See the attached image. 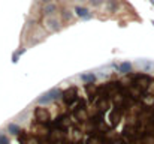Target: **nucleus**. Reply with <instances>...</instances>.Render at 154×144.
<instances>
[{"label": "nucleus", "mask_w": 154, "mask_h": 144, "mask_svg": "<svg viewBox=\"0 0 154 144\" xmlns=\"http://www.w3.org/2000/svg\"><path fill=\"white\" fill-rule=\"evenodd\" d=\"M60 95H61V92H60L58 89H52V90H50V92L44 93L38 101H39V104H50V102H52V101L58 99Z\"/></svg>", "instance_id": "obj_1"}, {"label": "nucleus", "mask_w": 154, "mask_h": 144, "mask_svg": "<svg viewBox=\"0 0 154 144\" xmlns=\"http://www.w3.org/2000/svg\"><path fill=\"white\" fill-rule=\"evenodd\" d=\"M35 116H36V120L41 123H47L50 120V111L47 108H36Z\"/></svg>", "instance_id": "obj_2"}, {"label": "nucleus", "mask_w": 154, "mask_h": 144, "mask_svg": "<svg viewBox=\"0 0 154 144\" xmlns=\"http://www.w3.org/2000/svg\"><path fill=\"white\" fill-rule=\"evenodd\" d=\"M44 24H45V27H47L50 32H55V30H58V29H60L58 21H57L54 17H47V18L44 20Z\"/></svg>", "instance_id": "obj_3"}, {"label": "nucleus", "mask_w": 154, "mask_h": 144, "mask_svg": "<svg viewBox=\"0 0 154 144\" xmlns=\"http://www.w3.org/2000/svg\"><path fill=\"white\" fill-rule=\"evenodd\" d=\"M138 66H139L141 71H144V72H150V71H153L154 63L151 62V60H139V62H138Z\"/></svg>", "instance_id": "obj_4"}, {"label": "nucleus", "mask_w": 154, "mask_h": 144, "mask_svg": "<svg viewBox=\"0 0 154 144\" xmlns=\"http://www.w3.org/2000/svg\"><path fill=\"white\" fill-rule=\"evenodd\" d=\"M75 98H76V89H70V90H66L64 92V101L67 104H72Z\"/></svg>", "instance_id": "obj_5"}, {"label": "nucleus", "mask_w": 154, "mask_h": 144, "mask_svg": "<svg viewBox=\"0 0 154 144\" xmlns=\"http://www.w3.org/2000/svg\"><path fill=\"white\" fill-rule=\"evenodd\" d=\"M75 12H76V15L78 17H81V18H90V14H88V11L85 9V8H75Z\"/></svg>", "instance_id": "obj_6"}, {"label": "nucleus", "mask_w": 154, "mask_h": 144, "mask_svg": "<svg viewBox=\"0 0 154 144\" xmlns=\"http://www.w3.org/2000/svg\"><path fill=\"white\" fill-rule=\"evenodd\" d=\"M20 141H21L23 144H39L36 138H33V137H29V135H24L23 138H20Z\"/></svg>", "instance_id": "obj_7"}, {"label": "nucleus", "mask_w": 154, "mask_h": 144, "mask_svg": "<svg viewBox=\"0 0 154 144\" xmlns=\"http://www.w3.org/2000/svg\"><path fill=\"white\" fill-rule=\"evenodd\" d=\"M130 69H132V65H130L129 62H124V63H121V65H120V72H123V74L130 72Z\"/></svg>", "instance_id": "obj_8"}, {"label": "nucleus", "mask_w": 154, "mask_h": 144, "mask_svg": "<svg viewBox=\"0 0 154 144\" xmlns=\"http://www.w3.org/2000/svg\"><path fill=\"white\" fill-rule=\"evenodd\" d=\"M81 80L85 81V83H93L96 80V77L93 74H84V75H81Z\"/></svg>", "instance_id": "obj_9"}, {"label": "nucleus", "mask_w": 154, "mask_h": 144, "mask_svg": "<svg viewBox=\"0 0 154 144\" xmlns=\"http://www.w3.org/2000/svg\"><path fill=\"white\" fill-rule=\"evenodd\" d=\"M8 129H9L12 134H20V128H18L17 125H14V123H12V125H9V126H8Z\"/></svg>", "instance_id": "obj_10"}, {"label": "nucleus", "mask_w": 154, "mask_h": 144, "mask_svg": "<svg viewBox=\"0 0 154 144\" xmlns=\"http://www.w3.org/2000/svg\"><path fill=\"white\" fill-rule=\"evenodd\" d=\"M88 144H103V141L102 138H99V137H93V138H90Z\"/></svg>", "instance_id": "obj_11"}, {"label": "nucleus", "mask_w": 154, "mask_h": 144, "mask_svg": "<svg viewBox=\"0 0 154 144\" xmlns=\"http://www.w3.org/2000/svg\"><path fill=\"white\" fill-rule=\"evenodd\" d=\"M0 144H11V143H9L8 137H5V135H0Z\"/></svg>", "instance_id": "obj_12"}, {"label": "nucleus", "mask_w": 154, "mask_h": 144, "mask_svg": "<svg viewBox=\"0 0 154 144\" xmlns=\"http://www.w3.org/2000/svg\"><path fill=\"white\" fill-rule=\"evenodd\" d=\"M93 6H99V5H102V0H88Z\"/></svg>", "instance_id": "obj_13"}, {"label": "nucleus", "mask_w": 154, "mask_h": 144, "mask_svg": "<svg viewBox=\"0 0 154 144\" xmlns=\"http://www.w3.org/2000/svg\"><path fill=\"white\" fill-rule=\"evenodd\" d=\"M151 2H153V3H154V0H151Z\"/></svg>", "instance_id": "obj_14"}, {"label": "nucleus", "mask_w": 154, "mask_h": 144, "mask_svg": "<svg viewBox=\"0 0 154 144\" xmlns=\"http://www.w3.org/2000/svg\"><path fill=\"white\" fill-rule=\"evenodd\" d=\"M120 144H124V143H120Z\"/></svg>", "instance_id": "obj_15"}]
</instances>
